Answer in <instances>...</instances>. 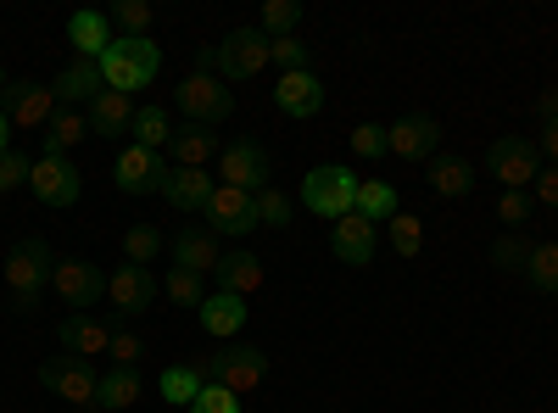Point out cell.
<instances>
[{
    "mask_svg": "<svg viewBox=\"0 0 558 413\" xmlns=\"http://www.w3.org/2000/svg\"><path fill=\"white\" fill-rule=\"evenodd\" d=\"M196 68H213L223 84H246L268 68V34L263 28H235V34H223L218 45H207L202 62Z\"/></svg>",
    "mask_w": 558,
    "mask_h": 413,
    "instance_id": "6da1fadb",
    "label": "cell"
},
{
    "mask_svg": "<svg viewBox=\"0 0 558 413\" xmlns=\"http://www.w3.org/2000/svg\"><path fill=\"white\" fill-rule=\"evenodd\" d=\"M51 274H57V257H51V246H45L39 235H28V241H17L7 252V291H12V302L23 313L39 307V296L51 291Z\"/></svg>",
    "mask_w": 558,
    "mask_h": 413,
    "instance_id": "7a4b0ae2",
    "label": "cell"
},
{
    "mask_svg": "<svg viewBox=\"0 0 558 413\" xmlns=\"http://www.w3.org/2000/svg\"><path fill=\"white\" fill-rule=\"evenodd\" d=\"M173 101H179V112H184V123H202V129H218L229 112H235V89H229L213 68H191L179 78V89H173Z\"/></svg>",
    "mask_w": 558,
    "mask_h": 413,
    "instance_id": "3957f363",
    "label": "cell"
},
{
    "mask_svg": "<svg viewBox=\"0 0 558 413\" xmlns=\"http://www.w3.org/2000/svg\"><path fill=\"white\" fill-rule=\"evenodd\" d=\"M162 73V51L151 39H112V51L101 57V78L107 89H118V96H134V89H146L151 78Z\"/></svg>",
    "mask_w": 558,
    "mask_h": 413,
    "instance_id": "277c9868",
    "label": "cell"
},
{
    "mask_svg": "<svg viewBox=\"0 0 558 413\" xmlns=\"http://www.w3.org/2000/svg\"><path fill=\"white\" fill-rule=\"evenodd\" d=\"M196 369H202V380H207V386H229L235 397H246V391H257V386L268 380V352L241 341V347H229V352L202 357Z\"/></svg>",
    "mask_w": 558,
    "mask_h": 413,
    "instance_id": "5b68a950",
    "label": "cell"
},
{
    "mask_svg": "<svg viewBox=\"0 0 558 413\" xmlns=\"http://www.w3.org/2000/svg\"><path fill=\"white\" fill-rule=\"evenodd\" d=\"M39 386L45 391H57L62 402L84 408V413H96L101 408V375H96V363H84V357H45L39 363Z\"/></svg>",
    "mask_w": 558,
    "mask_h": 413,
    "instance_id": "8992f818",
    "label": "cell"
},
{
    "mask_svg": "<svg viewBox=\"0 0 558 413\" xmlns=\"http://www.w3.org/2000/svg\"><path fill=\"white\" fill-rule=\"evenodd\" d=\"M302 207L318 212V218H330V223H341V218L357 207V173L341 168V162L313 168V173L302 179Z\"/></svg>",
    "mask_w": 558,
    "mask_h": 413,
    "instance_id": "52a82bcc",
    "label": "cell"
},
{
    "mask_svg": "<svg viewBox=\"0 0 558 413\" xmlns=\"http://www.w3.org/2000/svg\"><path fill=\"white\" fill-rule=\"evenodd\" d=\"M486 168L502 191H531L536 173H542V151L536 141H525V134H502V141H492L486 151Z\"/></svg>",
    "mask_w": 558,
    "mask_h": 413,
    "instance_id": "ba28073f",
    "label": "cell"
},
{
    "mask_svg": "<svg viewBox=\"0 0 558 413\" xmlns=\"http://www.w3.org/2000/svg\"><path fill=\"white\" fill-rule=\"evenodd\" d=\"M28 191H34L45 207H73L78 191H84V173L73 168L68 151H39V157H34V173H28Z\"/></svg>",
    "mask_w": 558,
    "mask_h": 413,
    "instance_id": "9c48e42d",
    "label": "cell"
},
{
    "mask_svg": "<svg viewBox=\"0 0 558 413\" xmlns=\"http://www.w3.org/2000/svg\"><path fill=\"white\" fill-rule=\"evenodd\" d=\"M268 179H274V168H268V151H263L257 141L223 146V157H218V185H235V191L257 196V191H268Z\"/></svg>",
    "mask_w": 558,
    "mask_h": 413,
    "instance_id": "30bf717a",
    "label": "cell"
},
{
    "mask_svg": "<svg viewBox=\"0 0 558 413\" xmlns=\"http://www.w3.org/2000/svg\"><path fill=\"white\" fill-rule=\"evenodd\" d=\"M0 112H7V123H17V129H45L57 118V89L34 84V78H17V84H7V96H0Z\"/></svg>",
    "mask_w": 558,
    "mask_h": 413,
    "instance_id": "8fae6325",
    "label": "cell"
},
{
    "mask_svg": "<svg viewBox=\"0 0 558 413\" xmlns=\"http://www.w3.org/2000/svg\"><path fill=\"white\" fill-rule=\"evenodd\" d=\"M51 286H57V296H62L73 313L101 307V296H107L101 268H96V263H84V257H62V263H57V274H51Z\"/></svg>",
    "mask_w": 558,
    "mask_h": 413,
    "instance_id": "7c38bea8",
    "label": "cell"
},
{
    "mask_svg": "<svg viewBox=\"0 0 558 413\" xmlns=\"http://www.w3.org/2000/svg\"><path fill=\"white\" fill-rule=\"evenodd\" d=\"M107 302H112V318H140L151 302H157V280L151 268H134V263H118L107 274Z\"/></svg>",
    "mask_w": 558,
    "mask_h": 413,
    "instance_id": "4fadbf2b",
    "label": "cell"
},
{
    "mask_svg": "<svg viewBox=\"0 0 558 413\" xmlns=\"http://www.w3.org/2000/svg\"><path fill=\"white\" fill-rule=\"evenodd\" d=\"M112 179H118V191H123V196H151V191H162L168 162H162V151L123 146V151H118V162H112Z\"/></svg>",
    "mask_w": 558,
    "mask_h": 413,
    "instance_id": "5bb4252c",
    "label": "cell"
},
{
    "mask_svg": "<svg viewBox=\"0 0 558 413\" xmlns=\"http://www.w3.org/2000/svg\"><path fill=\"white\" fill-rule=\"evenodd\" d=\"M202 218H207V229H213V235L241 241V235H252V229H257V202H252L246 191H235V185H218Z\"/></svg>",
    "mask_w": 558,
    "mask_h": 413,
    "instance_id": "9a60e30c",
    "label": "cell"
},
{
    "mask_svg": "<svg viewBox=\"0 0 558 413\" xmlns=\"http://www.w3.org/2000/svg\"><path fill=\"white\" fill-rule=\"evenodd\" d=\"M274 107L286 112V118H296V123L318 118V112H324V78H318L313 68H302V73H279V84H274Z\"/></svg>",
    "mask_w": 558,
    "mask_h": 413,
    "instance_id": "2e32d148",
    "label": "cell"
},
{
    "mask_svg": "<svg viewBox=\"0 0 558 413\" xmlns=\"http://www.w3.org/2000/svg\"><path fill=\"white\" fill-rule=\"evenodd\" d=\"M386 146H391V157H402V162H425V157H436V146H441V123L425 118V112H413V118H402V123L386 129Z\"/></svg>",
    "mask_w": 558,
    "mask_h": 413,
    "instance_id": "e0dca14e",
    "label": "cell"
},
{
    "mask_svg": "<svg viewBox=\"0 0 558 413\" xmlns=\"http://www.w3.org/2000/svg\"><path fill=\"white\" fill-rule=\"evenodd\" d=\"M213 191H218V179H213L207 168H168V179H162L157 196H162L173 212H207Z\"/></svg>",
    "mask_w": 558,
    "mask_h": 413,
    "instance_id": "ac0fdd59",
    "label": "cell"
},
{
    "mask_svg": "<svg viewBox=\"0 0 558 413\" xmlns=\"http://www.w3.org/2000/svg\"><path fill=\"white\" fill-rule=\"evenodd\" d=\"M57 341H62V352L68 357H107V347H112V325L107 318H96V313H73V318H62L57 325Z\"/></svg>",
    "mask_w": 558,
    "mask_h": 413,
    "instance_id": "d6986e66",
    "label": "cell"
},
{
    "mask_svg": "<svg viewBox=\"0 0 558 413\" xmlns=\"http://www.w3.org/2000/svg\"><path fill=\"white\" fill-rule=\"evenodd\" d=\"M375 246H380L375 223L357 218V212H347V218L330 229V252H336L347 268H368V263H375Z\"/></svg>",
    "mask_w": 558,
    "mask_h": 413,
    "instance_id": "ffe728a7",
    "label": "cell"
},
{
    "mask_svg": "<svg viewBox=\"0 0 558 413\" xmlns=\"http://www.w3.org/2000/svg\"><path fill=\"white\" fill-rule=\"evenodd\" d=\"M218 257H223V246H218V235H213L207 223H184L179 235H173V268L218 274Z\"/></svg>",
    "mask_w": 558,
    "mask_h": 413,
    "instance_id": "44dd1931",
    "label": "cell"
},
{
    "mask_svg": "<svg viewBox=\"0 0 558 413\" xmlns=\"http://www.w3.org/2000/svg\"><path fill=\"white\" fill-rule=\"evenodd\" d=\"M213 157H223L218 129H202V123L173 129V141H168V162H173V168H207Z\"/></svg>",
    "mask_w": 558,
    "mask_h": 413,
    "instance_id": "7402d4cb",
    "label": "cell"
},
{
    "mask_svg": "<svg viewBox=\"0 0 558 413\" xmlns=\"http://www.w3.org/2000/svg\"><path fill=\"white\" fill-rule=\"evenodd\" d=\"M68 45L78 51V62H101L112 51V17L107 12H73L68 17Z\"/></svg>",
    "mask_w": 558,
    "mask_h": 413,
    "instance_id": "603a6c76",
    "label": "cell"
},
{
    "mask_svg": "<svg viewBox=\"0 0 558 413\" xmlns=\"http://www.w3.org/2000/svg\"><path fill=\"white\" fill-rule=\"evenodd\" d=\"M202 330L213 336V341H235L241 330H246V296H229V291H213L202 307Z\"/></svg>",
    "mask_w": 558,
    "mask_h": 413,
    "instance_id": "cb8c5ba5",
    "label": "cell"
},
{
    "mask_svg": "<svg viewBox=\"0 0 558 413\" xmlns=\"http://www.w3.org/2000/svg\"><path fill=\"white\" fill-rule=\"evenodd\" d=\"M57 107H73V112H89V101H96L101 96V89H107V78H101V62H73L57 84Z\"/></svg>",
    "mask_w": 558,
    "mask_h": 413,
    "instance_id": "d4e9b609",
    "label": "cell"
},
{
    "mask_svg": "<svg viewBox=\"0 0 558 413\" xmlns=\"http://www.w3.org/2000/svg\"><path fill=\"white\" fill-rule=\"evenodd\" d=\"M89 134H101V141H112V134H129L134 123V96H118V89H101L96 101H89Z\"/></svg>",
    "mask_w": 558,
    "mask_h": 413,
    "instance_id": "484cf974",
    "label": "cell"
},
{
    "mask_svg": "<svg viewBox=\"0 0 558 413\" xmlns=\"http://www.w3.org/2000/svg\"><path fill=\"white\" fill-rule=\"evenodd\" d=\"M218 291H229V296H252V291H263V263L252 257V252H223L218 257Z\"/></svg>",
    "mask_w": 558,
    "mask_h": 413,
    "instance_id": "4316f807",
    "label": "cell"
},
{
    "mask_svg": "<svg viewBox=\"0 0 558 413\" xmlns=\"http://www.w3.org/2000/svg\"><path fill=\"white\" fill-rule=\"evenodd\" d=\"M352 212L368 218V223H391V218L402 212L397 185H386V179H357V207H352Z\"/></svg>",
    "mask_w": 558,
    "mask_h": 413,
    "instance_id": "83f0119b",
    "label": "cell"
},
{
    "mask_svg": "<svg viewBox=\"0 0 558 413\" xmlns=\"http://www.w3.org/2000/svg\"><path fill=\"white\" fill-rule=\"evenodd\" d=\"M157 391H162V402H173V408H191V402L207 391V380H202L196 363H168V369L157 375Z\"/></svg>",
    "mask_w": 558,
    "mask_h": 413,
    "instance_id": "f1b7e54d",
    "label": "cell"
},
{
    "mask_svg": "<svg viewBox=\"0 0 558 413\" xmlns=\"http://www.w3.org/2000/svg\"><path fill=\"white\" fill-rule=\"evenodd\" d=\"M84 141H89V118L73 112V107H57V118L45 123V151H68L73 157V146H84Z\"/></svg>",
    "mask_w": 558,
    "mask_h": 413,
    "instance_id": "f546056e",
    "label": "cell"
},
{
    "mask_svg": "<svg viewBox=\"0 0 558 413\" xmlns=\"http://www.w3.org/2000/svg\"><path fill=\"white\" fill-rule=\"evenodd\" d=\"M129 134H134V146H146V151H168V141H173V118H168L162 107H134Z\"/></svg>",
    "mask_w": 558,
    "mask_h": 413,
    "instance_id": "4dcf8cb0",
    "label": "cell"
},
{
    "mask_svg": "<svg viewBox=\"0 0 558 413\" xmlns=\"http://www.w3.org/2000/svg\"><path fill=\"white\" fill-rule=\"evenodd\" d=\"M430 191L436 196H470L475 191V168L463 157H436L430 162Z\"/></svg>",
    "mask_w": 558,
    "mask_h": 413,
    "instance_id": "1f68e13d",
    "label": "cell"
},
{
    "mask_svg": "<svg viewBox=\"0 0 558 413\" xmlns=\"http://www.w3.org/2000/svg\"><path fill=\"white\" fill-rule=\"evenodd\" d=\"M140 391H146L140 369H107V375H101V408H107V413L134 408V402H140Z\"/></svg>",
    "mask_w": 558,
    "mask_h": 413,
    "instance_id": "d6a6232c",
    "label": "cell"
},
{
    "mask_svg": "<svg viewBox=\"0 0 558 413\" xmlns=\"http://www.w3.org/2000/svg\"><path fill=\"white\" fill-rule=\"evenodd\" d=\"M525 280L547 296H558V241H536L531 246V263H525Z\"/></svg>",
    "mask_w": 558,
    "mask_h": 413,
    "instance_id": "836d02e7",
    "label": "cell"
},
{
    "mask_svg": "<svg viewBox=\"0 0 558 413\" xmlns=\"http://www.w3.org/2000/svg\"><path fill=\"white\" fill-rule=\"evenodd\" d=\"M157 252H162V235H157L151 223H134L129 235H123V263H134V268H151Z\"/></svg>",
    "mask_w": 558,
    "mask_h": 413,
    "instance_id": "e575fe53",
    "label": "cell"
},
{
    "mask_svg": "<svg viewBox=\"0 0 558 413\" xmlns=\"http://www.w3.org/2000/svg\"><path fill=\"white\" fill-rule=\"evenodd\" d=\"M162 296L173 302V307H202L207 296H202V274H191V268H168V280H162Z\"/></svg>",
    "mask_w": 558,
    "mask_h": 413,
    "instance_id": "d590c367",
    "label": "cell"
},
{
    "mask_svg": "<svg viewBox=\"0 0 558 413\" xmlns=\"http://www.w3.org/2000/svg\"><path fill=\"white\" fill-rule=\"evenodd\" d=\"M296 23H302V0H268L257 28H263L268 39H286V34H296Z\"/></svg>",
    "mask_w": 558,
    "mask_h": 413,
    "instance_id": "8d00e7d4",
    "label": "cell"
},
{
    "mask_svg": "<svg viewBox=\"0 0 558 413\" xmlns=\"http://www.w3.org/2000/svg\"><path fill=\"white\" fill-rule=\"evenodd\" d=\"M531 246H536V241H525V235H497V241H492V268H502V274H525Z\"/></svg>",
    "mask_w": 558,
    "mask_h": 413,
    "instance_id": "74e56055",
    "label": "cell"
},
{
    "mask_svg": "<svg viewBox=\"0 0 558 413\" xmlns=\"http://www.w3.org/2000/svg\"><path fill=\"white\" fill-rule=\"evenodd\" d=\"M107 17H112L118 28H129V39H146V28H151L157 12H151V0H118Z\"/></svg>",
    "mask_w": 558,
    "mask_h": 413,
    "instance_id": "f35d334b",
    "label": "cell"
},
{
    "mask_svg": "<svg viewBox=\"0 0 558 413\" xmlns=\"http://www.w3.org/2000/svg\"><path fill=\"white\" fill-rule=\"evenodd\" d=\"M252 202H257V229H286V223H291V196H286V191L268 185V191H257Z\"/></svg>",
    "mask_w": 558,
    "mask_h": 413,
    "instance_id": "ab89813d",
    "label": "cell"
},
{
    "mask_svg": "<svg viewBox=\"0 0 558 413\" xmlns=\"http://www.w3.org/2000/svg\"><path fill=\"white\" fill-rule=\"evenodd\" d=\"M418 246H425V223H418L413 212H397L391 218V252L397 257H418Z\"/></svg>",
    "mask_w": 558,
    "mask_h": 413,
    "instance_id": "60d3db41",
    "label": "cell"
},
{
    "mask_svg": "<svg viewBox=\"0 0 558 413\" xmlns=\"http://www.w3.org/2000/svg\"><path fill=\"white\" fill-rule=\"evenodd\" d=\"M307 57H313V45H302L296 34L268 39V62H279V73H302V68H307Z\"/></svg>",
    "mask_w": 558,
    "mask_h": 413,
    "instance_id": "b9f144b4",
    "label": "cell"
},
{
    "mask_svg": "<svg viewBox=\"0 0 558 413\" xmlns=\"http://www.w3.org/2000/svg\"><path fill=\"white\" fill-rule=\"evenodd\" d=\"M107 357H112V369H140V357H146V341H140L134 330H112Z\"/></svg>",
    "mask_w": 558,
    "mask_h": 413,
    "instance_id": "7bdbcfd3",
    "label": "cell"
},
{
    "mask_svg": "<svg viewBox=\"0 0 558 413\" xmlns=\"http://www.w3.org/2000/svg\"><path fill=\"white\" fill-rule=\"evenodd\" d=\"M28 173H34V157L12 146L7 157H0V196H7V191H17V185H28Z\"/></svg>",
    "mask_w": 558,
    "mask_h": 413,
    "instance_id": "ee69618b",
    "label": "cell"
},
{
    "mask_svg": "<svg viewBox=\"0 0 558 413\" xmlns=\"http://www.w3.org/2000/svg\"><path fill=\"white\" fill-rule=\"evenodd\" d=\"M352 151L368 157V162L386 157V151H391V146H386V129H380V123H357V129H352Z\"/></svg>",
    "mask_w": 558,
    "mask_h": 413,
    "instance_id": "f6af8a7d",
    "label": "cell"
},
{
    "mask_svg": "<svg viewBox=\"0 0 558 413\" xmlns=\"http://www.w3.org/2000/svg\"><path fill=\"white\" fill-rule=\"evenodd\" d=\"M191 413H241V397L229 391V386H207V391L191 402Z\"/></svg>",
    "mask_w": 558,
    "mask_h": 413,
    "instance_id": "bcb514c9",
    "label": "cell"
},
{
    "mask_svg": "<svg viewBox=\"0 0 558 413\" xmlns=\"http://www.w3.org/2000/svg\"><path fill=\"white\" fill-rule=\"evenodd\" d=\"M531 207H536V202H531L525 191H502V196H497V218H502L508 229H520V223L531 218Z\"/></svg>",
    "mask_w": 558,
    "mask_h": 413,
    "instance_id": "7dc6e473",
    "label": "cell"
},
{
    "mask_svg": "<svg viewBox=\"0 0 558 413\" xmlns=\"http://www.w3.org/2000/svg\"><path fill=\"white\" fill-rule=\"evenodd\" d=\"M531 202H542V207H553L558 212V168L547 162L542 173H536V185H531Z\"/></svg>",
    "mask_w": 558,
    "mask_h": 413,
    "instance_id": "c3c4849f",
    "label": "cell"
},
{
    "mask_svg": "<svg viewBox=\"0 0 558 413\" xmlns=\"http://www.w3.org/2000/svg\"><path fill=\"white\" fill-rule=\"evenodd\" d=\"M536 112H542V123H558V84H547L536 96Z\"/></svg>",
    "mask_w": 558,
    "mask_h": 413,
    "instance_id": "681fc988",
    "label": "cell"
},
{
    "mask_svg": "<svg viewBox=\"0 0 558 413\" xmlns=\"http://www.w3.org/2000/svg\"><path fill=\"white\" fill-rule=\"evenodd\" d=\"M536 151H547V162L558 168V123H542V141H536Z\"/></svg>",
    "mask_w": 558,
    "mask_h": 413,
    "instance_id": "f907efd6",
    "label": "cell"
},
{
    "mask_svg": "<svg viewBox=\"0 0 558 413\" xmlns=\"http://www.w3.org/2000/svg\"><path fill=\"white\" fill-rule=\"evenodd\" d=\"M12 151V123H7V112H0V157Z\"/></svg>",
    "mask_w": 558,
    "mask_h": 413,
    "instance_id": "816d5d0a",
    "label": "cell"
},
{
    "mask_svg": "<svg viewBox=\"0 0 558 413\" xmlns=\"http://www.w3.org/2000/svg\"><path fill=\"white\" fill-rule=\"evenodd\" d=\"M7 84H12V78H7V62H0V96H7Z\"/></svg>",
    "mask_w": 558,
    "mask_h": 413,
    "instance_id": "f5cc1de1",
    "label": "cell"
}]
</instances>
